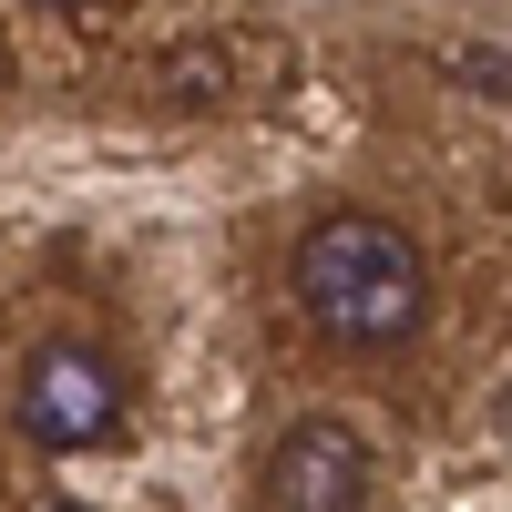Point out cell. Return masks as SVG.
Segmentation results:
<instances>
[{
  "label": "cell",
  "instance_id": "cell-4",
  "mask_svg": "<svg viewBox=\"0 0 512 512\" xmlns=\"http://www.w3.org/2000/svg\"><path fill=\"white\" fill-rule=\"evenodd\" d=\"M154 82H164V103H195V113H216V103L236 93V52H226V41H175Z\"/></svg>",
  "mask_w": 512,
  "mask_h": 512
},
{
  "label": "cell",
  "instance_id": "cell-7",
  "mask_svg": "<svg viewBox=\"0 0 512 512\" xmlns=\"http://www.w3.org/2000/svg\"><path fill=\"white\" fill-rule=\"evenodd\" d=\"M41 512H93V502H41Z\"/></svg>",
  "mask_w": 512,
  "mask_h": 512
},
{
  "label": "cell",
  "instance_id": "cell-1",
  "mask_svg": "<svg viewBox=\"0 0 512 512\" xmlns=\"http://www.w3.org/2000/svg\"><path fill=\"white\" fill-rule=\"evenodd\" d=\"M297 308L338 349H400L431 318V256L400 216H369V205L318 216L297 236Z\"/></svg>",
  "mask_w": 512,
  "mask_h": 512
},
{
  "label": "cell",
  "instance_id": "cell-5",
  "mask_svg": "<svg viewBox=\"0 0 512 512\" xmlns=\"http://www.w3.org/2000/svg\"><path fill=\"white\" fill-rule=\"evenodd\" d=\"M461 72L492 82V103H512V62H502V52H461Z\"/></svg>",
  "mask_w": 512,
  "mask_h": 512
},
{
  "label": "cell",
  "instance_id": "cell-3",
  "mask_svg": "<svg viewBox=\"0 0 512 512\" xmlns=\"http://www.w3.org/2000/svg\"><path fill=\"white\" fill-rule=\"evenodd\" d=\"M267 502L277 512H369V441L349 431V420L308 410L267 451Z\"/></svg>",
  "mask_w": 512,
  "mask_h": 512
},
{
  "label": "cell",
  "instance_id": "cell-2",
  "mask_svg": "<svg viewBox=\"0 0 512 512\" xmlns=\"http://www.w3.org/2000/svg\"><path fill=\"white\" fill-rule=\"evenodd\" d=\"M123 431V369L93 338H41L21 369V441L31 451H103Z\"/></svg>",
  "mask_w": 512,
  "mask_h": 512
},
{
  "label": "cell",
  "instance_id": "cell-6",
  "mask_svg": "<svg viewBox=\"0 0 512 512\" xmlns=\"http://www.w3.org/2000/svg\"><path fill=\"white\" fill-rule=\"evenodd\" d=\"M31 11H82V0H31Z\"/></svg>",
  "mask_w": 512,
  "mask_h": 512
}]
</instances>
